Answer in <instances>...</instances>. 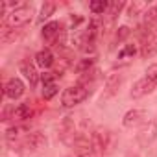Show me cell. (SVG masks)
<instances>
[{"mask_svg":"<svg viewBox=\"0 0 157 157\" xmlns=\"http://www.w3.org/2000/svg\"><path fill=\"white\" fill-rule=\"evenodd\" d=\"M91 142H93V148L98 155H109L115 151L118 139H117L113 129H109L105 126H96L91 133Z\"/></svg>","mask_w":157,"mask_h":157,"instance_id":"obj_1","label":"cell"},{"mask_svg":"<svg viewBox=\"0 0 157 157\" xmlns=\"http://www.w3.org/2000/svg\"><path fill=\"white\" fill-rule=\"evenodd\" d=\"M41 35H43L44 43L54 46V48H63L67 43V30H65V24L59 21L46 22L41 30Z\"/></svg>","mask_w":157,"mask_h":157,"instance_id":"obj_2","label":"cell"},{"mask_svg":"<svg viewBox=\"0 0 157 157\" xmlns=\"http://www.w3.org/2000/svg\"><path fill=\"white\" fill-rule=\"evenodd\" d=\"M87 98H89V85H85V83H76V85L67 87L61 93V105L67 107V109H70V107L80 105Z\"/></svg>","mask_w":157,"mask_h":157,"instance_id":"obj_3","label":"cell"},{"mask_svg":"<svg viewBox=\"0 0 157 157\" xmlns=\"http://www.w3.org/2000/svg\"><path fill=\"white\" fill-rule=\"evenodd\" d=\"M33 17V8L30 4H21V6H15L8 17H6V28H11V30H19V28H24Z\"/></svg>","mask_w":157,"mask_h":157,"instance_id":"obj_4","label":"cell"},{"mask_svg":"<svg viewBox=\"0 0 157 157\" xmlns=\"http://www.w3.org/2000/svg\"><path fill=\"white\" fill-rule=\"evenodd\" d=\"M19 146L26 148V150H33V151H41V150H46L48 148V139L43 131H30L21 142H17ZM15 146V144H11Z\"/></svg>","mask_w":157,"mask_h":157,"instance_id":"obj_5","label":"cell"},{"mask_svg":"<svg viewBox=\"0 0 157 157\" xmlns=\"http://www.w3.org/2000/svg\"><path fill=\"white\" fill-rule=\"evenodd\" d=\"M157 139V122L155 120H148L140 126L139 133H137V144L140 148H148L153 144V140Z\"/></svg>","mask_w":157,"mask_h":157,"instance_id":"obj_6","label":"cell"},{"mask_svg":"<svg viewBox=\"0 0 157 157\" xmlns=\"http://www.w3.org/2000/svg\"><path fill=\"white\" fill-rule=\"evenodd\" d=\"M24 91H26V85H24V82L21 80V78H17V76L10 78V80L4 83V96L10 98V100H19L24 94Z\"/></svg>","mask_w":157,"mask_h":157,"instance_id":"obj_7","label":"cell"},{"mask_svg":"<svg viewBox=\"0 0 157 157\" xmlns=\"http://www.w3.org/2000/svg\"><path fill=\"white\" fill-rule=\"evenodd\" d=\"M146 118H148V113H146L144 109L135 107V109H129V111L122 117V126L131 129V128H137V126H142L144 122H148Z\"/></svg>","mask_w":157,"mask_h":157,"instance_id":"obj_8","label":"cell"},{"mask_svg":"<svg viewBox=\"0 0 157 157\" xmlns=\"http://www.w3.org/2000/svg\"><path fill=\"white\" fill-rule=\"evenodd\" d=\"M157 89V85L153 83V82H150L148 78L144 76V78H140V80H137L135 83H133V87H131V98H135V100H139V98H142V96H148V94H151L153 91Z\"/></svg>","mask_w":157,"mask_h":157,"instance_id":"obj_9","label":"cell"},{"mask_svg":"<svg viewBox=\"0 0 157 157\" xmlns=\"http://www.w3.org/2000/svg\"><path fill=\"white\" fill-rule=\"evenodd\" d=\"M124 82V76L122 74H109L107 76V80H105V87H104V94H102V100H109L113 96L118 94L120 91V85Z\"/></svg>","mask_w":157,"mask_h":157,"instance_id":"obj_10","label":"cell"},{"mask_svg":"<svg viewBox=\"0 0 157 157\" xmlns=\"http://www.w3.org/2000/svg\"><path fill=\"white\" fill-rule=\"evenodd\" d=\"M19 68H21V74L28 80L30 87H37L41 76H39V72H37V68H35V63H32L30 59H24V61L19 65Z\"/></svg>","mask_w":157,"mask_h":157,"instance_id":"obj_11","label":"cell"},{"mask_svg":"<svg viewBox=\"0 0 157 157\" xmlns=\"http://www.w3.org/2000/svg\"><path fill=\"white\" fill-rule=\"evenodd\" d=\"M33 117V109L30 105V102H22L19 104L17 107L11 109V118L17 120V122H24V120H30Z\"/></svg>","mask_w":157,"mask_h":157,"instance_id":"obj_12","label":"cell"},{"mask_svg":"<svg viewBox=\"0 0 157 157\" xmlns=\"http://www.w3.org/2000/svg\"><path fill=\"white\" fill-rule=\"evenodd\" d=\"M33 59H35V65L41 67V68H50V67H54V63H56V57H54V54H52L48 48L39 50Z\"/></svg>","mask_w":157,"mask_h":157,"instance_id":"obj_13","label":"cell"},{"mask_svg":"<svg viewBox=\"0 0 157 157\" xmlns=\"http://www.w3.org/2000/svg\"><path fill=\"white\" fill-rule=\"evenodd\" d=\"M126 8V2H109V10H107V13L104 15V22L105 24H113V21L118 17V13L122 11Z\"/></svg>","mask_w":157,"mask_h":157,"instance_id":"obj_14","label":"cell"},{"mask_svg":"<svg viewBox=\"0 0 157 157\" xmlns=\"http://www.w3.org/2000/svg\"><path fill=\"white\" fill-rule=\"evenodd\" d=\"M140 56H142L144 59L157 56V39H155V37H148V39L144 41V44H142V48H140Z\"/></svg>","mask_w":157,"mask_h":157,"instance_id":"obj_15","label":"cell"},{"mask_svg":"<svg viewBox=\"0 0 157 157\" xmlns=\"http://www.w3.org/2000/svg\"><path fill=\"white\" fill-rule=\"evenodd\" d=\"M94 57H83V59H80L76 63V67H74V70L78 72V74H89L93 68H94Z\"/></svg>","mask_w":157,"mask_h":157,"instance_id":"obj_16","label":"cell"},{"mask_svg":"<svg viewBox=\"0 0 157 157\" xmlns=\"http://www.w3.org/2000/svg\"><path fill=\"white\" fill-rule=\"evenodd\" d=\"M135 56H137V46H135V44H124V46L118 50L117 59H118V61H129V59H133Z\"/></svg>","mask_w":157,"mask_h":157,"instance_id":"obj_17","label":"cell"},{"mask_svg":"<svg viewBox=\"0 0 157 157\" xmlns=\"http://www.w3.org/2000/svg\"><path fill=\"white\" fill-rule=\"evenodd\" d=\"M89 10L94 15H105L109 10V2H105V0H93V2H89Z\"/></svg>","mask_w":157,"mask_h":157,"instance_id":"obj_18","label":"cell"},{"mask_svg":"<svg viewBox=\"0 0 157 157\" xmlns=\"http://www.w3.org/2000/svg\"><path fill=\"white\" fill-rule=\"evenodd\" d=\"M54 13H56V4H54V2H44V4L41 6V11H39V22H44V21L50 19Z\"/></svg>","mask_w":157,"mask_h":157,"instance_id":"obj_19","label":"cell"},{"mask_svg":"<svg viewBox=\"0 0 157 157\" xmlns=\"http://www.w3.org/2000/svg\"><path fill=\"white\" fill-rule=\"evenodd\" d=\"M57 83L56 82H52V83H46V85H43V98L44 100H52L56 94H57Z\"/></svg>","mask_w":157,"mask_h":157,"instance_id":"obj_20","label":"cell"},{"mask_svg":"<svg viewBox=\"0 0 157 157\" xmlns=\"http://www.w3.org/2000/svg\"><path fill=\"white\" fill-rule=\"evenodd\" d=\"M144 24L146 26H151V24H155L157 22V6H151V8H148L144 13Z\"/></svg>","mask_w":157,"mask_h":157,"instance_id":"obj_21","label":"cell"},{"mask_svg":"<svg viewBox=\"0 0 157 157\" xmlns=\"http://www.w3.org/2000/svg\"><path fill=\"white\" fill-rule=\"evenodd\" d=\"M129 33H131L129 26H120V28L117 30V33H115V43H122V41H124Z\"/></svg>","mask_w":157,"mask_h":157,"instance_id":"obj_22","label":"cell"},{"mask_svg":"<svg viewBox=\"0 0 157 157\" xmlns=\"http://www.w3.org/2000/svg\"><path fill=\"white\" fill-rule=\"evenodd\" d=\"M150 82H153L155 85H157V63H153V65H150L148 68H146V74H144Z\"/></svg>","mask_w":157,"mask_h":157,"instance_id":"obj_23","label":"cell"},{"mask_svg":"<svg viewBox=\"0 0 157 157\" xmlns=\"http://www.w3.org/2000/svg\"><path fill=\"white\" fill-rule=\"evenodd\" d=\"M140 10H144V4H140V2H133V4L128 6V15H129V17H137V13H139Z\"/></svg>","mask_w":157,"mask_h":157,"instance_id":"obj_24","label":"cell"},{"mask_svg":"<svg viewBox=\"0 0 157 157\" xmlns=\"http://www.w3.org/2000/svg\"><path fill=\"white\" fill-rule=\"evenodd\" d=\"M41 82H43V85L56 82V74H54V72H43V74H41Z\"/></svg>","mask_w":157,"mask_h":157,"instance_id":"obj_25","label":"cell"},{"mask_svg":"<svg viewBox=\"0 0 157 157\" xmlns=\"http://www.w3.org/2000/svg\"><path fill=\"white\" fill-rule=\"evenodd\" d=\"M126 157H139V155H137V153H133V151H128V153H126Z\"/></svg>","mask_w":157,"mask_h":157,"instance_id":"obj_26","label":"cell"}]
</instances>
